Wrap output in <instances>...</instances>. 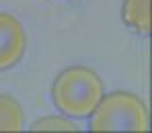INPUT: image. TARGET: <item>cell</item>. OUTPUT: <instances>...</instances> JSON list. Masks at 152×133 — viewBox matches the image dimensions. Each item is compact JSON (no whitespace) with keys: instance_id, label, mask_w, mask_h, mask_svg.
<instances>
[{"instance_id":"cell-3","label":"cell","mask_w":152,"mask_h":133,"mask_svg":"<svg viewBox=\"0 0 152 133\" xmlns=\"http://www.w3.org/2000/svg\"><path fill=\"white\" fill-rule=\"evenodd\" d=\"M27 49V33L19 19L0 12V72L15 68Z\"/></svg>"},{"instance_id":"cell-6","label":"cell","mask_w":152,"mask_h":133,"mask_svg":"<svg viewBox=\"0 0 152 133\" xmlns=\"http://www.w3.org/2000/svg\"><path fill=\"white\" fill-rule=\"evenodd\" d=\"M31 129L33 131H76L78 127L74 121H70L66 117H43V119L35 121Z\"/></svg>"},{"instance_id":"cell-2","label":"cell","mask_w":152,"mask_h":133,"mask_svg":"<svg viewBox=\"0 0 152 133\" xmlns=\"http://www.w3.org/2000/svg\"><path fill=\"white\" fill-rule=\"evenodd\" d=\"M91 131H146L148 108L132 92L103 94L99 105L88 115Z\"/></svg>"},{"instance_id":"cell-5","label":"cell","mask_w":152,"mask_h":133,"mask_svg":"<svg viewBox=\"0 0 152 133\" xmlns=\"http://www.w3.org/2000/svg\"><path fill=\"white\" fill-rule=\"evenodd\" d=\"M25 125V115L17 98L10 94H0V131H21Z\"/></svg>"},{"instance_id":"cell-1","label":"cell","mask_w":152,"mask_h":133,"mask_svg":"<svg viewBox=\"0 0 152 133\" xmlns=\"http://www.w3.org/2000/svg\"><path fill=\"white\" fill-rule=\"evenodd\" d=\"M103 94V80L86 66H72L64 70L51 86V100L56 108L72 119L88 117Z\"/></svg>"},{"instance_id":"cell-4","label":"cell","mask_w":152,"mask_h":133,"mask_svg":"<svg viewBox=\"0 0 152 133\" xmlns=\"http://www.w3.org/2000/svg\"><path fill=\"white\" fill-rule=\"evenodd\" d=\"M121 19L134 31L148 35L150 33V0H124Z\"/></svg>"}]
</instances>
